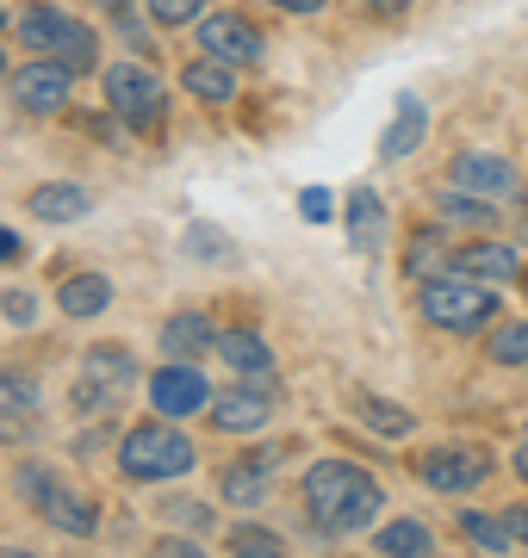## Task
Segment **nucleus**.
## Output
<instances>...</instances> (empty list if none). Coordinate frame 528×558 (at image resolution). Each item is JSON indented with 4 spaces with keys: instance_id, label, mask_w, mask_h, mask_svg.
<instances>
[{
    "instance_id": "nucleus-1",
    "label": "nucleus",
    "mask_w": 528,
    "mask_h": 558,
    "mask_svg": "<svg viewBox=\"0 0 528 558\" xmlns=\"http://www.w3.org/2000/svg\"><path fill=\"white\" fill-rule=\"evenodd\" d=\"M299 497H305V515L317 521V534H329V539L361 534L386 509L380 478L367 465H355V459H317L305 472V484H299Z\"/></svg>"
},
{
    "instance_id": "nucleus-2",
    "label": "nucleus",
    "mask_w": 528,
    "mask_h": 558,
    "mask_svg": "<svg viewBox=\"0 0 528 558\" xmlns=\"http://www.w3.org/2000/svg\"><path fill=\"white\" fill-rule=\"evenodd\" d=\"M193 440L175 428L168 416L156 422H137V428H124L119 440V472L131 484H168V478H187L193 472Z\"/></svg>"
},
{
    "instance_id": "nucleus-3",
    "label": "nucleus",
    "mask_w": 528,
    "mask_h": 558,
    "mask_svg": "<svg viewBox=\"0 0 528 558\" xmlns=\"http://www.w3.org/2000/svg\"><path fill=\"white\" fill-rule=\"evenodd\" d=\"M13 32H20V44L32 57H57V62H69V69H87V62L100 57V38H94L82 20H69L62 7H50V0L25 7L20 20H13Z\"/></svg>"
},
{
    "instance_id": "nucleus-4",
    "label": "nucleus",
    "mask_w": 528,
    "mask_h": 558,
    "mask_svg": "<svg viewBox=\"0 0 528 558\" xmlns=\"http://www.w3.org/2000/svg\"><path fill=\"white\" fill-rule=\"evenodd\" d=\"M417 304H423V317L435 323V329H447V336H472V329H485V323L497 317V292L472 274L429 279Z\"/></svg>"
},
{
    "instance_id": "nucleus-5",
    "label": "nucleus",
    "mask_w": 528,
    "mask_h": 558,
    "mask_svg": "<svg viewBox=\"0 0 528 558\" xmlns=\"http://www.w3.org/2000/svg\"><path fill=\"white\" fill-rule=\"evenodd\" d=\"M106 106H112V119H119L124 131H137V137H156L163 119H168V94H163V81H156L149 62H112V69H106Z\"/></svg>"
},
{
    "instance_id": "nucleus-6",
    "label": "nucleus",
    "mask_w": 528,
    "mask_h": 558,
    "mask_svg": "<svg viewBox=\"0 0 528 558\" xmlns=\"http://www.w3.org/2000/svg\"><path fill=\"white\" fill-rule=\"evenodd\" d=\"M137 385V354L131 348H119V341H100V348H87V366H82V385H75V410H112V403L124 398Z\"/></svg>"
},
{
    "instance_id": "nucleus-7",
    "label": "nucleus",
    "mask_w": 528,
    "mask_h": 558,
    "mask_svg": "<svg viewBox=\"0 0 528 558\" xmlns=\"http://www.w3.org/2000/svg\"><path fill=\"white\" fill-rule=\"evenodd\" d=\"M69 81H75L69 62L32 57L25 69L7 75V100H13V112H25V119H57L62 106H69Z\"/></svg>"
},
{
    "instance_id": "nucleus-8",
    "label": "nucleus",
    "mask_w": 528,
    "mask_h": 558,
    "mask_svg": "<svg viewBox=\"0 0 528 558\" xmlns=\"http://www.w3.org/2000/svg\"><path fill=\"white\" fill-rule=\"evenodd\" d=\"M212 385H205L200 360H168V366H156L149 373V410L168 422H187V416H205L212 410Z\"/></svg>"
},
{
    "instance_id": "nucleus-9",
    "label": "nucleus",
    "mask_w": 528,
    "mask_h": 558,
    "mask_svg": "<svg viewBox=\"0 0 528 558\" xmlns=\"http://www.w3.org/2000/svg\"><path fill=\"white\" fill-rule=\"evenodd\" d=\"M417 478H423L429 490H442V497H467V490H479V484L491 478V453L454 440V447H435V453L417 459Z\"/></svg>"
},
{
    "instance_id": "nucleus-10",
    "label": "nucleus",
    "mask_w": 528,
    "mask_h": 558,
    "mask_svg": "<svg viewBox=\"0 0 528 558\" xmlns=\"http://www.w3.org/2000/svg\"><path fill=\"white\" fill-rule=\"evenodd\" d=\"M200 50H212V57L249 69V62L267 57V38H262V25L243 20L237 7H218V13H205V20H200Z\"/></svg>"
},
{
    "instance_id": "nucleus-11",
    "label": "nucleus",
    "mask_w": 528,
    "mask_h": 558,
    "mask_svg": "<svg viewBox=\"0 0 528 558\" xmlns=\"http://www.w3.org/2000/svg\"><path fill=\"white\" fill-rule=\"evenodd\" d=\"M205 416H212L218 435H255V428L274 416V385H267V379L262 385H230L224 398H212Z\"/></svg>"
},
{
    "instance_id": "nucleus-12",
    "label": "nucleus",
    "mask_w": 528,
    "mask_h": 558,
    "mask_svg": "<svg viewBox=\"0 0 528 558\" xmlns=\"http://www.w3.org/2000/svg\"><path fill=\"white\" fill-rule=\"evenodd\" d=\"M454 186H467L479 199H516L523 174L504 156H491V149H467V156H454Z\"/></svg>"
},
{
    "instance_id": "nucleus-13",
    "label": "nucleus",
    "mask_w": 528,
    "mask_h": 558,
    "mask_svg": "<svg viewBox=\"0 0 528 558\" xmlns=\"http://www.w3.org/2000/svg\"><path fill=\"white\" fill-rule=\"evenodd\" d=\"M343 223H348V248H355V255H380L386 236H392V211L373 186H355V193H348Z\"/></svg>"
},
{
    "instance_id": "nucleus-14",
    "label": "nucleus",
    "mask_w": 528,
    "mask_h": 558,
    "mask_svg": "<svg viewBox=\"0 0 528 558\" xmlns=\"http://www.w3.org/2000/svg\"><path fill=\"white\" fill-rule=\"evenodd\" d=\"M274 465H280V447H255L249 459L224 465V497L237 502V509H262V502H267V478H274Z\"/></svg>"
},
{
    "instance_id": "nucleus-15",
    "label": "nucleus",
    "mask_w": 528,
    "mask_h": 558,
    "mask_svg": "<svg viewBox=\"0 0 528 558\" xmlns=\"http://www.w3.org/2000/svg\"><path fill=\"white\" fill-rule=\"evenodd\" d=\"M25 211H32L38 223H75V218L94 211V193L75 186V180H44V186L25 193Z\"/></svg>"
},
{
    "instance_id": "nucleus-16",
    "label": "nucleus",
    "mask_w": 528,
    "mask_h": 558,
    "mask_svg": "<svg viewBox=\"0 0 528 558\" xmlns=\"http://www.w3.org/2000/svg\"><path fill=\"white\" fill-rule=\"evenodd\" d=\"M163 354L168 360H200V354H218V329L205 311H175L163 323Z\"/></svg>"
},
{
    "instance_id": "nucleus-17",
    "label": "nucleus",
    "mask_w": 528,
    "mask_h": 558,
    "mask_svg": "<svg viewBox=\"0 0 528 558\" xmlns=\"http://www.w3.org/2000/svg\"><path fill=\"white\" fill-rule=\"evenodd\" d=\"M181 87L200 106H230V100H237V62H224V57H212V50H205L200 62H187Z\"/></svg>"
},
{
    "instance_id": "nucleus-18",
    "label": "nucleus",
    "mask_w": 528,
    "mask_h": 558,
    "mask_svg": "<svg viewBox=\"0 0 528 558\" xmlns=\"http://www.w3.org/2000/svg\"><path fill=\"white\" fill-rule=\"evenodd\" d=\"M454 267L472 279H485V286H504V279H523V255L516 248H504V242H467L460 255H454Z\"/></svg>"
},
{
    "instance_id": "nucleus-19",
    "label": "nucleus",
    "mask_w": 528,
    "mask_h": 558,
    "mask_svg": "<svg viewBox=\"0 0 528 558\" xmlns=\"http://www.w3.org/2000/svg\"><path fill=\"white\" fill-rule=\"evenodd\" d=\"M423 131H429L423 100H417V94H398V106H392V124H386V137H380V156H386V161H405L410 149L423 143Z\"/></svg>"
},
{
    "instance_id": "nucleus-20",
    "label": "nucleus",
    "mask_w": 528,
    "mask_h": 558,
    "mask_svg": "<svg viewBox=\"0 0 528 558\" xmlns=\"http://www.w3.org/2000/svg\"><path fill=\"white\" fill-rule=\"evenodd\" d=\"M218 360L237 373V379H267V373H274V348H267L255 329H230V336H218Z\"/></svg>"
},
{
    "instance_id": "nucleus-21",
    "label": "nucleus",
    "mask_w": 528,
    "mask_h": 558,
    "mask_svg": "<svg viewBox=\"0 0 528 558\" xmlns=\"http://www.w3.org/2000/svg\"><path fill=\"white\" fill-rule=\"evenodd\" d=\"M38 515L50 521L57 534H69V539H87L94 527H100V509H94V497H82V490H69V484H62L57 497L44 502Z\"/></svg>"
},
{
    "instance_id": "nucleus-22",
    "label": "nucleus",
    "mask_w": 528,
    "mask_h": 558,
    "mask_svg": "<svg viewBox=\"0 0 528 558\" xmlns=\"http://www.w3.org/2000/svg\"><path fill=\"white\" fill-rule=\"evenodd\" d=\"M106 304H112V279L106 274H75V279H62L57 286V311L62 317H100Z\"/></svg>"
},
{
    "instance_id": "nucleus-23",
    "label": "nucleus",
    "mask_w": 528,
    "mask_h": 558,
    "mask_svg": "<svg viewBox=\"0 0 528 558\" xmlns=\"http://www.w3.org/2000/svg\"><path fill=\"white\" fill-rule=\"evenodd\" d=\"M435 223H460V230H491L497 223V205L454 186V193H435Z\"/></svg>"
},
{
    "instance_id": "nucleus-24",
    "label": "nucleus",
    "mask_w": 528,
    "mask_h": 558,
    "mask_svg": "<svg viewBox=\"0 0 528 558\" xmlns=\"http://www.w3.org/2000/svg\"><path fill=\"white\" fill-rule=\"evenodd\" d=\"M373 553H392V558H423V553H435V534H429L423 521H386V527L373 534Z\"/></svg>"
},
{
    "instance_id": "nucleus-25",
    "label": "nucleus",
    "mask_w": 528,
    "mask_h": 558,
    "mask_svg": "<svg viewBox=\"0 0 528 558\" xmlns=\"http://www.w3.org/2000/svg\"><path fill=\"white\" fill-rule=\"evenodd\" d=\"M181 255H193V260H205V267H212V260L237 255V236H230V230H218V223H187V230H181Z\"/></svg>"
},
{
    "instance_id": "nucleus-26",
    "label": "nucleus",
    "mask_w": 528,
    "mask_h": 558,
    "mask_svg": "<svg viewBox=\"0 0 528 558\" xmlns=\"http://www.w3.org/2000/svg\"><path fill=\"white\" fill-rule=\"evenodd\" d=\"M460 534L485 553H516V534H509L504 515H479V509H460Z\"/></svg>"
},
{
    "instance_id": "nucleus-27",
    "label": "nucleus",
    "mask_w": 528,
    "mask_h": 558,
    "mask_svg": "<svg viewBox=\"0 0 528 558\" xmlns=\"http://www.w3.org/2000/svg\"><path fill=\"white\" fill-rule=\"evenodd\" d=\"M212 0H143V13L163 25V32H181V25H200Z\"/></svg>"
},
{
    "instance_id": "nucleus-28",
    "label": "nucleus",
    "mask_w": 528,
    "mask_h": 558,
    "mask_svg": "<svg viewBox=\"0 0 528 558\" xmlns=\"http://www.w3.org/2000/svg\"><path fill=\"white\" fill-rule=\"evenodd\" d=\"M485 354L497 366H528V323H504V329H491Z\"/></svg>"
},
{
    "instance_id": "nucleus-29",
    "label": "nucleus",
    "mask_w": 528,
    "mask_h": 558,
    "mask_svg": "<svg viewBox=\"0 0 528 558\" xmlns=\"http://www.w3.org/2000/svg\"><path fill=\"white\" fill-rule=\"evenodd\" d=\"M361 416L373 422V428H380V435H410V428H417V422H410V410H398V403H386V398H361Z\"/></svg>"
},
{
    "instance_id": "nucleus-30",
    "label": "nucleus",
    "mask_w": 528,
    "mask_h": 558,
    "mask_svg": "<svg viewBox=\"0 0 528 558\" xmlns=\"http://www.w3.org/2000/svg\"><path fill=\"white\" fill-rule=\"evenodd\" d=\"M230 553H243V558H274V553H286V539L274 534V527H230Z\"/></svg>"
},
{
    "instance_id": "nucleus-31",
    "label": "nucleus",
    "mask_w": 528,
    "mask_h": 558,
    "mask_svg": "<svg viewBox=\"0 0 528 558\" xmlns=\"http://www.w3.org/2000/svg\"><path fill=\"white\" fill-rule=\"evenodd\" d=\"M0 410H20V416H38V385L25 373H0Z\"/></svg>"
},
{
    "instance_id": "nucleus-32",
    "label": "nucleus",
    "mask_w": 528,
    "mask_h": 558,
    "mask_svg": "<svg viewBox=\"0 0 528 558\" xmlns=\"http://www.w3.org/2000/svg\"><path fill=\"white\" fill-rule=\"evenodd\" d=\"M163 521H175L187 534H205V527H212V509L193 502V497H163Z\"/></svg>"
},
{
    "instance_id": "nucleus-33",
    "label": "nucleus",
    "mask_w": 528,
    "mask_h": 558,
    "mask_svg": "<svg viewBox=\"0 0 528 558\" xmlns=\"http://www.w3.org/2000/svg\"><path fill=\"white\" fill-rule=\"evenodd\" d=\"M435 260H442V236H435V230H417V236H410V255H405V274L410 279H429Z\"/></svg>"
},
{
    "instance_id": "nucleus-34",
    "label": "nucleus",
    "mask_w": 528,
    "mask_h": 558,
    "mask_svg": "<svg viewBox=\"0 0 528 558\" xmlns=\"http://www.w3.org/2000/svg\"><path fill=\"white\" fill-rule=\"evenodd\" d=\"M112 20H119V38L131 44L137 57H156V38H149V25H143L137 13H131V7H124V13H112Z\"/></svg>"
},
{
    "instance_id": "nucleus-35",
    "label": "nucleus",
    "mask_w": 528,
    "mask_h": 558,
    "mask_svg": "<svg viewBox=\"0 0 528 558\" xmlns=\"http://www.w3.org/2000/svg\"><path fill=\"white\" fill-rule=\"evenodd\" d=\"M0 311H7V323H20V329L38 323V299L32 292H0Z\"/></svg>"
},
{
    "instance_id": "nucleus-36",
    "label": "nucleus",
    "mask_w": 528,
    "mask_h": 558,
    "mask_svg": "<svg viewBox=\"0 0 528 558\" xmlns=\"http://www.w3.org/2000/svg\"><path fill=\"white\" fill-rule=\"evenodd\" d=\"M299 211H305V223H329L336 218V199H329L324 186H305V193H299Z\"/></svg>"
},
{
    "instance_id": "nucleus-37",
    "label": "nucleus",
    "mask_w": 528,
    "mask_h": 558,
    "mask_svg": "<svg viewBox=\"0 0 528 558\" xmlns=\"http://www.w3.org/2000/svg\"><path fill=\"white\" fill-rule=\"evenodd\" d=\"M38 435V416H20V410H0V440H32Z\"/></svg>"
},
{
    "instance_id": "nucleus-38",
    "label": "nucleus",
    "mask_w": 528,
    "mask_h": 558,
    "mask_svg": "<svg viewBox=\"0 0 528 558\" xmlns=\"http://www.w3.org/2000/svg\"><path fill=\"white\" fill-rule=\"evenodd\" d=\"M156 553H163V558H200V539H193V534H187V539L163 534V539H156Z\"/></svg>"
},
{
    "instance_id": "nucleus-39",
    "label": "nucleus",
    "mask_w": 528,
    "mask_h": 558,
    "mask_svg": "<svg viewBox=\"0 0 528 558\" xmlns=\"http://www.w3.org/2000/svg\"><path fill=\"white\" fill-rule=\"evenodd\" d=\"M367 13H373V20H405L410 13V0H361Z\"/></svg>"
},
{
    "instance_id": "nucleus-40",
    "label": "nucleus",
    "mask_w": 528,
    "mask_h": 558,
    "mask_svg": "<svg viewBox=\"0 0 528 558\" xmlns=\"http://www.w3.org/2000/svg\"><path fill=\"white\" fill-rule=\"evenodd\" d=\"M267 7H280L292 20H311V13H324V0H267Z\"/></svg>"
},
{
    "instance_id": "nucleus-41",
    "label": "nucleus",
    "mask_w": 528,
    "mask_h": 558,
    "mask_svg": "<svg viewBox=\"0 0 528 558\" xmlns=\"http://www.w3.org/2000/svg\"><path fill=\"white\" fill-rule=\"evenodd\" d=\"M509 534H516V546H528V502H516V509H504Z\"/></svg>"
},
{
    "instance_id": "nucleus-42",
    "label": "nucleus",
    "mask_w": 528,
    "mask_h": 558,
    "mask_svg": "<svg viewBox=\"0 0 528 558\" xmlns=\"http://www.w3.org/2000/svg\"><path fill=\"white\" fill-rule=\"evenodd\" d=\"M7 260H20V236H13V230L0 223V267H7Z\"/></svg>"
},
{
    "instance_id": "nucleus-43",
    "label": "nucleus",
    "mask_w": 528,
    "mask_h": 558,
    "mask_svg": "<svg viewBox=\"0 0 528 558\" xmlns=\"http://www.w3.org/2000/svg\"><path fill=\"white\" fill-rule=\"evenodd\" d=\"M87 7H100V13H124L131 0H87Z\"/></svg>"
},
{
    "instance_id": "nucleus-44",
    "label": "nucleus",
    "mask_w": 528,
    "mask_h": 558,
    "mask_svg": "<svg viewBox=\"0 0 528 558\" xmlns=\"http://www.w3.org/2000/svg\"><path fill=\"white\" fill-rule=\"evenodd\" d=\"M516 478L528 484V447H523V453H516Z\"/></svg>"
},
{
    "instance_id": "nucleus-45",
    "label": "nucleus",
    "mask_w": 528,
    "mask_h": 558,
    "mask_svg": "<svg viewBox=\"0 0 528 558\" xmlns=\"http://www.w3.org/2000/svg\"><path fill=\"white\" fill-rule=\"evenodd\" d=\"M0 32H7V7H0Z\"/></svg>"
},
{
    "instance_id": "nucleus-46",
    "label": "nucleus",
    "mask_w": 528,
    "mask_h": 558,
    "mask_svg": "<svg viewBox=\"0 0 528 558\" xmlns=\"http://www.w3.org/2000/svg\"><path fill=\"white\" fill-rule=\"evenodd\" d=\"M0 75H7V57H0Z\"/></svg>"
}]
</instances>
